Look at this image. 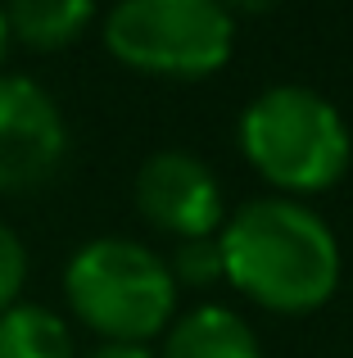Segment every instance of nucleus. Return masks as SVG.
I'll use <instances>...</instances> for the list:
<instances>
[{"instance_id":"1","label":"nucleus","mask_w":353,"mask_h":358,"mask_svg":"<svg viewBox=\"0 0 353 358\" xmlns=\"http://www.w3.org/2000/svg\"><path fill=\"white\" fill-rule=\"evenodd\" d=\"M222 277L272 313H313L340 286V241L308 204L249 200L218 231Z\"/></svg>"},{"instance_id":"2","label":"nucleus","mask_w":353,"mask_h":358,"mask_svg":"<svg viewBox=\"0 0 353 358\" xmlns=\"http://www.w3.org/2000/svg\"><path fill=\"white\" fill-rule=\"evenodd\" d=\"M240 150L263 182L290 195H322L345 177L353 141L340 109L308 87H267L240 114Z\"/></svg>"},{"instance_id":"3","label":"nucleus","mask_w":353,"mask_h":358,"mask_svg":"<svg viewBox=\"0 0 353 358\" xmlns=\"http://www.w3.org/2000/svg\"><path fill=\"white\" fill-rule=\"evenodd\" d=\"M63 295L77 322L105 345H150L159 331H168L176 308L168 263L123 236L82 245L63 268Z\"/></svg>"},{"instance_id":"4","label":"nucleus","mask_w":353,"mask_h":358,"mask_svg":"<svg viewBox=\"0 0 353 358\" xmlns=\"http://www.w3.org/2000/svg\"><path fill=\"white\" fill-rule=\"evenodd\" d=\"M118 64L154 78H209L231 59L236 18L222 0H118L105 18Z\"/></svg>"},{"instance_id":"5","label":"nucleus","mask_w":353,"mask_h":358,"mask_svg":"<svg viewBox=\"0 0 353 358\" xmlns=\"http://www.w3.org/2000/svg\"><path fill=\"white\" fill-rule=\"evenodd\" d=\"M63 155L68 127L50 91L0 73V191H36L59 173Z\"/></svg>"},{"instance_id":"6","label":"nucleus","mask_w":353,"mask_h":358,"mask_svg":"<svg viewBox=\"0 0 353 358\" xmlns=\"http://www.w3.org/2000/svg\"><path fill=\"white\" fill-rule=\"evenodd\" d=\"M136 209L145 222L168 231L176 241H200L218 236L227 222V204H222V186L186 150H159L141 164L136 173Z\"/></svg>"},{"instance_id":"7","label":"nucleus","mask_w":353,"mask_h":358,"mask_svg":"<svg viewBox=\"0 0 353 358\" xmlns=\"http://www.w3.org/2000/svg\"><path fill=\"white\" fill-rule=\"evenodd\" d=\"M163 358H263V350L240 313L222 304H204L186 313L176 327H168Z\"/></svg>"},{"instance_id":"8","label":"nucleus","mask_w":353,"mask_h":358,"mask_svg":"<svg viewBox=\"0 0 353 358\" xmlns=\"http://www.w3.org/2000/svg\"><path fill=\"white\" fill-rule=\"evenodd\" d=\"M96 18V0H5V27L32 50H63Z\"/></svg>"},{"instance_id":"9","label":"nucleus","mask_w":353,"mask_h":358,"mask_svg":"<svg viewBox=\"0 0 353 358\" xmlns=\"http://www.w3.org/2000/svg\"><path fill=\"white\" fill-rule=\"evenodd\" d=\"M0 358H73V331L41 304H9L0 313Z\"/></svg>"},{"instance_id":"10","label":"nucleus","mask_w":353,"mask_h":358,"mask_svg":"<svg viewBox=\"0 0 353 358\" xmlns=\"http://www.w3.org/2000/svg\"><path fill=\"white\" fill-rule=\"evenodd\" d=\"M172 286H213L222 277V250L218 236H200V241H176V254L168 259Z\"/></svg>"},{"instance_id":"11","label":"nucleus","mask_w":353,"mask_h":358,"mask_svg":"<svg viewBox=\"0 0 353 358\" xmlns=\"http://www.w3.org/2000/svg\"><path fill=\"white\" fill-rule=\"evenodd\" d=\"M23 281H27V250H23V241L0 222V313H5L9 304H18Z\"/></svg>"},{"instance_id":"12","label":"nucleus","mask_w":353,"mask_h":358,"mask_svg":"<svg viewBox=\"0 0 353 358\" xmlns=\"http://www.w3.org/2000/svg\"><path fill=\"white\" fill-rule=\"evenodd\" d=\"M87 358H154L145 345H100L96 354H87Z\"/></svg>"},{"instance_id":"13","label":"nucleus","mask_w":353,"mask_h":358,"mask_svg":"<svg viewBox=\"0 0 353 358\" xmlns=\"http://www.w3.org/2000/svg\"><path fill=\"white\" fill-rule=\"evenodd\" d=\"M227 5V14L236 18V14H263V9H272L276 0H222Z\"/></svg>"},{"instance_id":"14","label":"nucleus","mask_w":353,"mask_h":358,"mask_svg":"<svg viewBox=\"0 0 353 358\" xmlns=\"http://www.w3.org/2000/svg\"><path fill=\"white\" fill-rule=\"evenodd\" d=\"M5 45H9V27H5V5H0V59H5Z\"/></svg>"}]
</instances>
